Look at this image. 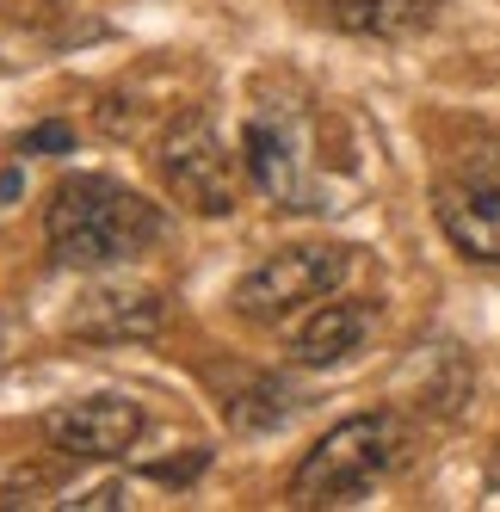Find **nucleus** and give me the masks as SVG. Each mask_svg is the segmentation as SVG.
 Segmentation results:
<instances>
[{
  "label": "nucleus",
  "mask_w": 500,
  "mask_h": 512,
  "mask_svg": "<svg viewBox=\"0 0 500 512\" xmlns=\"http://www.w3.org/2000/svg\"><path fill=\"white\" fill-rule=\"evenodd\" d=\"M161 235H167L161 204H149L124 179H105V173H68L44 210V241L56 253V266H75V272L130 266Z\"/></svg>",
  "instance_id": "obj_1"
},
{
  "label": "nucleus",
  "mask_w": 500,
  "mask_h": 512,
  "mask_svg": "<svg viewBox=\"0 0 500 512\" xmlns=\"http://www.w3.org/2000/svg\"><path fill=\"white\" fill-rule=\"evenodd\" d=\"M408 457V426L402 414H352L321 445L291 469V500L297 506H359L389 469Z\"/></svg>",
  "instance_id": "obj_2"
},
{
  "label": "nucleus",
  "mask_w": 500,
  "mask_h": 512,
  "mask_svg": "<svg viewBox=\"0 0 500 512\" xmlns=\"http://www.w3.org/2000/svg\"><path fill=\"white\" fill-rule=\"evenodd\" d=\"M241 167H247V179H254L278 210H297V216L340 210L328 161H315V136H309V118L297 112V105H272V112L247 118V130H241Z\"/></svg>",
  "instance_id": "obj_3"
},
{
  "label": "nucleus",
  "mask_w": 500,
  "mask_h": 512,
  "mask_svg": "<svg viewBox=\"0 0 500 512\" xmlns=\"http://www.w3.org/2000/svg\"><path fill=\"white\" fill-rule=\"evenodd\" d=\"M352 272V247H278L260 266H247L235 284V315L254 327H278L297 309L334 297Z\"/></svg>",
  "instance_id": "obj_4"
},
{
  "label": "nucleus",
  "mask_w": 500,
  "mask_h": 512,
  "mask_svg": "<svg viewBox=\"0 0 500 512\" xmlns=\"http://www.w3.org/2000/svg\"><path fill=\"white\" fill-rule=\"evenodd\" d=\"M161 179H167V192L198 216H229L235 198H241V167H235V155L223 149L217 124L204 112L180 118L161 136Z\"/></svg>",
  "instance_id": "obj_5"
},
{
  "label": "nucleus",
  "mask_w": 500,
  "mask_h": 512,
  "mask_svg": "<svg viewBox=\"0 0 500 512\" xmlns=\"http://www.w3.org/2000/svg\"><path fill=\"white\" fill-rule=\"evenodd\" d=\"M142 408L130 395H87L68 401V408L44 414V438L50 451H62L68 463H118L136 438H142Z\"/></svg>",
  "instance_id": "obj_6"
},
{
  "label": "nucleus",
  "mask_w": 500,
  "mask_h": 512,
  "mask_svg": "<svg viewBox=\"0 0 500 512\" xmlns=\"http://www.w3.org/2000/svg\"><path fill=\"white\" fill-rule=\"evenodd\" d=\"M161 327H167V297L155 284H93L87 297H75V315H68V334L99 346L155 340Z\"/></svg>",
  "instance_id": "obj_7"
},
{
  "label": "nucleus",
  "mask_w": 500,
  "mask_h": 512,
  "mask_svg": "<svg viewBox=\"0 0 500 512\" xmlns=\"http://www.w3.org/2000/svg\"><path fill=\"white\" fill-rule=\"evenodd\" d=\"M433 216L463 260L500 266V179H445L433 192Z\"/></svg>",
  "instance_id": "obj_8"
},
{
  "label": "nucleus",
  "mask_w": 500,
  "mask_h": 512,
  "mask_svg": "<svg viewBox=\"0 0 500 512\" xmlns=\"http://www.w3.org/2000/svg\"><path fill=\"white\" fill-rule=\"evenodd\" d=\"M371 334H377V303L365 297L315 303V315L297 321V334H291V358L309 364V371H328V364H346L352 352H365Z\"/></svg>",
  "instance_id": "obj_9"
},
{
  "label": "nucleus",
  "mask_w": 500,
  "mask_h": 512,
  "mask_svg": "<svg viewBox=\"0 0 500 512\" xmlns=\"http://www.w3.org/2000/svg\"><path fill=\"white\" fill-rule=\"evenodd\" d=\"M445 0H328V19L346 38H371V44H402L420 38L439 19Z\"/></svg>",
  "instance_id": "obj_10"
},
{
  "label": "nucleus",
  "mask_w": 500,
  "mask_h": 512,
  "mask_svg": "<svg viewBox=\"0 0 500 512\" xmlns=\"http://www.w3.org/2000/svg\"><path fill=\"white\" fill-rule=\"evenodd\" d=\"M309 408V395L284 377H254L241 395H229V426L235 432H284Z\"/></svg>",
  "instance_id": "obj_11"
},
{
  "label": "nucleus",
  "mask_w": 500,
  "mask_h": 512,
  "mask_svg": "<svg viewBox=\"0 0 500 512\" xmlns=\"http://www.w3.org/2000/svg\"><path fill=\"white\" fill-rule=\"evenodd\" d=\"M19 155H75V130L68 124H38L19 136Z\"/></svg>",
  "instance_id": "obj_12"
},
{
  "label": "nucleus",
  "mask_w": 500,
  "mask_h": 512,
  "mask_svg": "<svg viewBox=\"0 0 500 512\" xmlns=\"http://www.w3.org/2000/svg\"><path fill=\"white\" fill-rule=\"evenodd\" d=\"M204 469H210V451L198 445V451H186L180 463H149V482H167V488H186V482H198Z\"/></svg>",
  "instance_id": "obj_13"
},
{
  "label": "nucleus",
  "mask_w": 500,
  "mask_h": 512,
  "mask_svg": "<svg viewBox=\"0 0 500 512\" xmlns=\"http://www.w3.org/2000/svg\"><path fill=\"white\" fill-rule=\"evenodd\" d=\"M124 500H130L124 482H99V488H87V494H75V500H62V506H75V512H112V506H124Z\"/></svg>",
  "instance_id": "obj_14"
},
{
  "label": "nucleus",
  "mask_w": 500,
  "mask_h": 512,
  "mask_svg": "<svg viewBox=\"0 0 500 512\" xmlns=\"http://www.w3.org/2000/svg\"><path fill=\"white\" fill-rule=\"evenodd\" d=\"M488 488H500V445H494V457H488Z\"/></svg>",
  "instance_id": "obj_15"
}]
</instances>
